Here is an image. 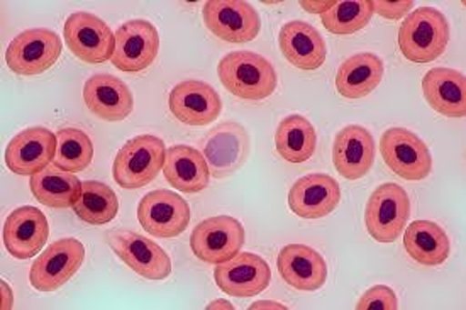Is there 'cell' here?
Here are the masks:
<instances>
[{"label": "cell", "mask_w": 466, "mask_h": 310, "mask_svg": "<svg viewBox=\"0 0 466 310\" xmlns=\"http://www.w3.org/2000/svg\"><path fill=\"white\" fill-rule=\"evenodd\" d=\"M279 45L285 60L299 70L312 72L320 68L328 58L324 37L314 25L304 21H289L279 35Z\"/></svg>", "instance_id": "obj_23"}, {"label": "cell", "mask_w": 466, "mask_h": 310, "mask_svg": "<svg viewBox=\"0 0 466 310\" xmlns=\"http://www.w3.org/2000/svg\"><path fill=\"white\" fill-rule=\"evenodd\" d=\"M62 50V39L55 31L35 27L23 31L9 43L5 63L14 74L36 76L58 62Z\"/></svg>", "instance_id": "obj_5"}, {"label": "cell", "mask_w": 466, "mask_h": 310, "mask_svg": "<svg viewBox=\"0 0 466 310\" xmlns=\"http://www.w3.org/2000/svg\"><path fill=\"white\" fill-rule=\"evenodd\" d=\"M356 310H399V300L390 286L375 285L358 300Z\"/></svg>", "instance_id": "obj_33"}, {"label": "cell", "mask_w": 466, "mask_h": 310, "mask_svg": "<svg viewBox=\"0 0 466 310\" xmlns=\"http://www.w3.org/2000/svg\"><path fill=\"white\" fill-rule=\"evenodd\" d=\"M424 99L446 117H465V75L451 68H432L422 78Z\"/></svg>", "instance_id": "obj_25"}, {"label": "cell", "mask_w": 466, "mask_h": 310, "mask_svg": "<svg viewBox=\"0 0 466 310\" xmlns=\"http://www.w3.org/2000/svg\"><path fill=\"white\" fill-rule=\"evenodd\" d=\"M414 7L412 0H404V2H385V0H379L373 2V11L390 21H397L402 19L407 14L410 13V9Z\"/></svg>", "instance_id": "obj_34"}, {"label": "cell", "mask_w": 466, "mask_h": 310, "mask_svg": "<svg viewBox=\"0 0 466 310\" xmlns=\"http://www.w3.org/2000/svg\"><path fill=\"white\" fill-rule=\"evenodd\" d=\"M341 202V186L326 174L299 178L289 192V207L302 219H322L336 211Z\"/></svg>", "instance_id": "obj_19"}, {"label": "cell", "mask_w": 466, "mask_h": 310, "mask_svg": "<svg viewBox=\"0 0 466 310\" xmlns=\"http://www.w3.org/2000/svg\"><path fill=\"white\" fill-rule=\"evenodd\" d=\"M94 158V145L86 133L76 127H63L56 135L53 166L68 174L84 172Z\"/></svg>", "instance_id": "obj_31"}, {"label": "cell", "mask_w": 466, "mask_h": 310, "mask_svg": "<svg viewBox=\"0 0 466 310\" xmlns=\"http://www.w3.org/2000/svg\"><path fill=\"white\" fill-rule=\"evenodd\" d=\"M385 65L373 53H358L341 63L336 75V90L344 99H363L380 85Z\"/></svg>", "instance_id": "obj_26"}, {"label": "cell", "mask_w": 466, "mask_h": 310, "mask_svg": "<svg viewBox=\"0 0 466 310\" xmlns=\"http://www.w3.org/2000/svg\"><path fill=\"white\" fill-rule=\"evenodd\" d=\"M163 175L182 194H198L209 186V165L198 149L187 145L167 149Z\"/></svg>", "instance_id": "obj_24"}, {"label": "cell", "mask_w": 466, "mask_h": 310, "mask_svg": "<svg viewBox=\"0 0 466 310\" xmlns=\"http://www.w3.org/2000/svg\"><path fill=\"white\" fill-rule=\"evenodd\" d=\"M380 151L383 162L400 178L419 182L430 176L432 156L428 145L416 133L405 127L387 129L381 135Z\"/></svg>", "instance_id": "obj_7"}, {"label": "cell", "mask_w": 466, "mask_h": 310, "mask_svg": "<svg viewBox=\"0 0 466 310\" xmlns=\"http://www.w3.org/2000/svg\"><path fill=\"white\" fill-rule=\"evenodd\" d=\"M106 241L133 272L147 280H165L172 274V260L167 251L135 231L114 229L106 235Z\"/></svg>", "instance_id": "obj_11"}, {"label": "cell", "mask_w": 466, "mask_h": 310, "mask_svg": "<svg viewBox=\"0 0 466 310\" xmlns=\"http://www.w3.org/2000/svg\"><path fill=\"white\" fill-rule=\"evenodd\" d=\"M275 148L285 162H309L318 148V133L307 117L292 114L277 127Z\"/></svg>", "instance_id": "obj_29"}, {"label": "cell", "mask_w": 466, "mask_h": 310, "mask_svg": "<svg viewBox=\"0 0 466 310\" xmlns=\"http://www.w3.org/2000/svg\"><path fill=\"white\" fill-rule=\"evenodd\" d=\"M216 285L238 298L255 297L270 285V265L255 253H239L233 260L216 265Z\"/></svg>", "instance_id": "obj_15"}, {"label": "cell", "mask_w": 466, "mask_h": 310, "mask_svg": "<svg viewBox=\"0 0 466 310\" xmlns=\"http://www.w3.org/2000/svg\"><path fill=\"white\" fill-rule=\"evenodd\" d=\"M334 5V2H300V7L310 14H326Z\"/></svg>", "instance_id": "obj_35"}, {"label": "cell", "mask_w": 466, "mask_h": 310, "mask_svg": "<svg viewBox=\"0 0 466 310\" xmlns=\"http://www.w3.org/2000/svg\"><path fill=\"white\" fill-rule=\"evenodd\" d=\"M74 211L80 221L90 225H102L116 219L119 200L111 186L88 180L82 185V195L75 204Z\"/></svg>", "instance_id": "obj_30"}, {"label": "cell", "mask_w": 466, "mask_h": 310, "mask_svg": "<svg viewBox=\"0 0 466 310\" xmlns=\"http://www.w3.org/2000/svg\"><path fill=\"white\" fill-rule=\"evenodd\" d=\"M137 221L147 235L172 239L180 236L190 224V207L178 194L155 190L137 205Z\"/></svg>", "instance_id": "obj_13"}, {"label": "cell", "mask_w": 466, "mask_h": 310, "mask_svg": "<svg viewBox=\"0 0 466 310\" xmlns=\"http://www.w3.org/2000/svg\"><path fill=\"white\" fill-rule=\"evenodd\" d=\"M86 261V246L75 239H58L31 265L29 282L37 292H56L74 276Z\"/></svg>", "instance_id": "obj_8"}, {"label": "cell", "mask_w": 466, "mask_h": 310, "mask_svg": "<svg viewBox=\"0 0 466 310\" xmlns=\"http://www.w3.org/2000/svg\"><path fill=\"white\" fill-rule=\"evenodd\" d=\"M410 217V199L397 184H383L370 195L365 224L370 236L379 243H393L402 236Z\"/></svg>", "instance_id": "obj_4"}, {"label": "cell", "mask_w": 466, "mask_h": 310, "mask_svg": "<svg viewBox=\"0 0 466 310\" xmlns=\"http://www.w3.org/2000/svg\"><path fill=\"white\" fill-rule=\"evenodd\" d=\"M208 309H229L233 310L234 307L229 304V302H226V300H214V302H210L209 305H208Z\"/></svg>", "instance_id": "obj_38"}, {"label": "cell", "mask_w": 466, "mask_h": 310, "mask_svg": "<svg viewBox=\"0 0 466 310\" xmlns=\"http://www.w3.org/2000/svg\"><path fill=\"white\" fill-rule=\"evenodd\" d=\"M2 310H11L14 307V294L11 286L5 282H2Z\"/></svg>", "instance_id": "obj_36"}, {"label": "cell", "mask_w": 466, "mask_h": 310, "mask_svg": "<svg viewBox=\"0 0 466 310\" xmlns=\"http://www.w3.org/2000/svg\"><path fill=\"white\" fill-rule=\"evenodd\" d=\"M84 100L88 111L109 123H119L131 115L135 97L121 78L109 74L92 75L84 85Z\"/></svg>", "instance_id": "obj_20"}, {"label": "cell", "mask_w": 466, "mask_h": 310, "mask_svg": "<svg viewBox=\"0 0 466 310\" xmlns=\"http://www.w3.org/2000/svg\"><path fill=\"white\" fill-rule=\"evenodd\" d=\"M404 231L405 251L419 265L440 266L448 260L451 243L441 225L432 221H414Z\"/></svg>", "instance_id": "obj_27"}, {"label": "cell", "mask_w": 466, "mask_h": 310, "mask_svg": "<svg viewBox=\"0 0 466 310\" xmlns=\"http://www.w3.org/2000/svg\"><path fill=\"white\" fill-rule=\"evenodd\" d=\"M277 266L283 282L299 292L319 290L329 274L319 251L306 245H289L282 248Z\"/></svg>", "instance_id": "obj_22"}, {"label": "cell", "mask_w": 466, "mask_h": 310, "mask_svg": "<svg viewBox=\"0 0 466 310\" xmlns=\"http://www.w3.org/2000/svg\"><path fill=\"white\" fill-rule=\"evenodd\" d=\"M202 155L209 165L210 176L219 180L236 174L249 155V136L245 127L228 121L210 129L202 143Z\"/></svg>", "instance_id": "obj_14"}, {"label": "cell", "mask_w": 466, "mask_h": 310, "mask_svg": "<svg viewBox=\"0 0 466 310\" xmlns=\"http://www.w3.org/2000/svg\"><path fill=\"white\" fill-rule=\"evenodd\" d=\"M158 51V29L145 19H133L119 25L116 31L112 65L126 74H137L155 63Z\"/></svg>", "instance_id": "obj_12"}, {"label": "cell", "mask_w": 466, "mask_h": 310, "mask_svg": "<svg viewBox=\"0 0 466 310\" xmlns=\"http://www.w3.org/2000/svg\"><path fill=\"white\" fill-rule=\"evenodd\" d=\"M56 155V135L46 127L17 133L5 148V165L15 175L33 176L46 170Z\"/></svg>", "instance_id": "obj_16"}, {"label": "cell", "mask_w": 466, "mask_h": 310, "mask_svg": "<svg viewBox=\"0 0 466 310\" xmlns=\"http://www.w3.org/2000/svg\"><path fill=\"white\" fill-rule=\"evenodd\" d=\"M202 17L214 36L234 45L253 41L261 29L257 9L243 0H209L204 4Z\"/></svg>", "instance_id": "obj_10"}, {"label": "cell", "mask_w": 466, "mask_h": 310, "mask_svg": "<svg viewBox=\"0 0 466 310\" xmlns=\"http://www.w3.org/2000/svg\"><path fill=\"white\" fill-rule=\"evenodd\" d=\"M168 107L175 119L187 125H208L222 112L218 90L200 80H185L175 85L168 97Z\"/></svg>", "instance_id": "obj_18"}, {"label": "cell", "mask_w": 466, "mask_h": 310, "mask_svg": "<svg viewBox=\"0 0 466 310\" xmlns=\"http://www.w3.org/2000/svg\"><path fill=\"white\" fill-rule=\"evenodd\" d=\"M448 43V19L434 7H419L412 11L399 29V48L409 62H434L446 51Z\"/></svg>", "instance_id": "obj_2"}, {"label": "cell", "mask_w": 466, "mask_h": 310, "mask_svg": "<svg viewBox=\"0 0 466 310\" xmlns=\"http://www.w3.org/2000/svg\"><path fill=\"white\" fill-rule=\"evenodd\" d=\"M373 14V0L334 2L331 9L322 14V25L331 35L350 36L367 27Z\"/></svg>", "instance_id": "obj_32"}, {"label": "cell", "mask_w": 466, "mask_h": 310, "mask_svg": "<svg viewBox=\"0 0 466 310\" xmlns=\"http://www.w3.org/2000/svg\"><path fill=\"white\" fill-rule=\"evenodd\" d=\"M222 87L243 100L268 99L279 85L277 70L265 56L253 51H233L218 65Z\"/></svg>", "instance_id": "obj_1"}, {"label": "cell", "mask_w": 466, "mask_h": 310, "mask_svg": "<svg viewBox=\"0 0 466 310\" xmlns=\"http://www.w3.org/2000/svg\"><path fill=\"white\" fill-rule=\"evenodd\" d=\"M82 182L75 176L58 170L56 166H48L41 174L31 176V192L35 199L51 207V209H70L82 195Z\"/></svg>", "instance_id": "obj_28"}, {"label": "cell", "mask_w": 466, "mask_h": 310, "mask_svg": "<svg viewBox=\"0 0 466 310\" xmlns=\"http://www.w3.org/2000/svg\"><path fill=\"white\" fill-rule=\"evenodd\" d=\"M165 156L167 148L160 137L141 135L129 139L114 158L112 175L116 184L126 190L149 185L163 170Z\"/></svg>", "instance_id": "obj_3"}, {"label": "cell", "mask_w": 466, "mask_h": 310, "mask_svg": "<svg viewBox=\"0 0 466 310\" xmlns=\"http://www.w3.org/2000/svg\"><path fill=\"white\" fill-rule=\"evenodd\" d=\"M49 224L45 212L25 205L9 214L2 229L4 246L15 260H29L45 248Z\"/></svg>", "instance_id": "obj_17"}, {"label": "cell", "mask_w": 466, "mask_h": 310, "mask_svg": "<svg viewBox=\"0 0 466 310\" xmlns=\"http://www.w3.org/2000/svg\"><path fill=\"white\" fill-rule=\"evenodd\" d=\"M245 239V227L238 219L216 215L197 224L190 236V248L198 260L221 265L239 255Z\"/></svg>", "instance_id": "obj_6"}, {"label": "cell", "mask_w": 466, "mask_h": 310, "mask_svg": "<svg viewBox=\"0 0 466 310\" xmlns=\"http://www.w3.org/2000/svg\"><path fill=\"white\" fill-rule=\"evenodd\" d=\"M249 309H287V307H285V305H282V304H279V302H270V300H261V302H257V304H253V305H251Z\"/></svg>", "instance_id": "obj_37"}, {"label": "cell", "mask_w": 466, "mask_h": 310, "mask_svg": "<svg viewBox=\"0 0 466 310\" xmlns=\"http://www.w3.org/2000/svg\"><path fill=\"white\" fill-rule=\"evenodd\" d=\"M375 162V141L367 127L346 125L332 145V163L346 180H360L369 174Z\"/></svg>", "instance_id": "obj_21"}, {"label": "cell", "mask_w": 466, "mask_h": 310, "mask_svg": "<svg viewBox=\"0 0 466 310\" xmlns=\"http://www.w3.org/2000/svg\"><path fill=\"white\" fill-rule=\"evenodd\" d=\"M63 36L68 50L82 62L97 65L112 60L116 33L96 14L80 11L68 15Z\"/></svg>", "instance_id": "obj_9"}]
</instances>
